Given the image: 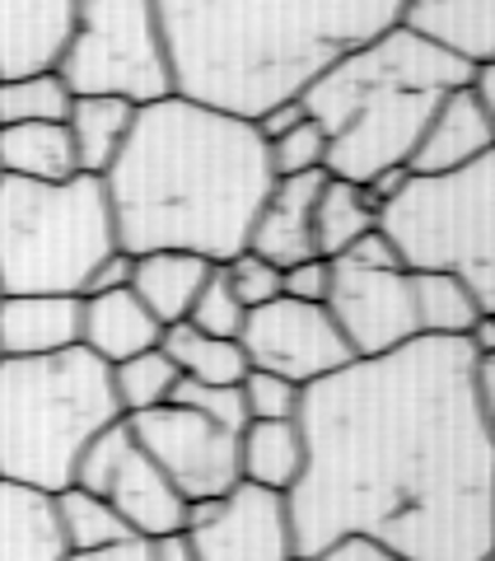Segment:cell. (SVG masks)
Here are the masks:
<instances>
[{
	"label": "cell",
	"mask_w": 495,
	"mask_h": 561,
	"mask_svg": "<svg viewBox=\"0 0 495 561\" xmlns=\"http://www.w3.org/2000/svg\"><path fill=\"white\" fill-rule=\"evenodd\" d=\"M304 472L286 491L295 552L369 534L412 561L495 552V435L463 337L350 360L299 402Z\"/></svg>",
	"instance_id": "cell-1"
},
{
	"label": "cell",
	"mask_w": 495,
	"mask_h": 561,
	"mask_svg": "<svg viewBox=\"0 0 495 561\" xmlns=\"http://www.w3.org/2000/svg\"><path fill=\"white\" fill-rule=\"evenodd\" d=\"M276 183L253 122L183 94L136 108L127 146L103 173L122 253H197L229 262L248 249Z\"/></svg>",
	"instance_id": "cell-2"
},
{
	"label": "cell",
	"mask_w": 495,
	"mask_h": 561,
	"mask_svg": "<svg viewBox=\"0 0 495 561\" xmlns=\"http://www.w3.org/2000/svg\"><path fill=\"white\" fill-rule=\"evenodd\" d=\"M406 0H159L173 94L257 122L402 24Z\"/></svg>",
	"instance_id": "cell-3"
},
{
	"label": "cell",
	"mask_w": 495,
	"mask_h": 561,
	"mask_svg": "<svg viewBox=\"0 0 495 561\" xmlns=\"http://www.w3.org/2000/svg\"><path fill=\"white\" fill-rule=\"evenodd\" d=\"M463 84H472L468 61L406 24H393L327 66L299 103L327 136L332 179L369 183L379 169L412 160L435 108Z\"/></svg>",
	"instance_id": "cell-4"
},
{
	"label": "cell",
	"mask_w": 495,
	"mask_h": 561,
	"mask_svg": "<svg viewBox=\"0 0 495 561\" xmlns=\"http://www.w3.org/2000/svg\"><path fill=\"white\" fill-rule=\"evenodd\" d=\"M122 421L113 375L94 351L0 360V478L61 491L103 431Z\"/></svg>",
	"instance_id": "cell-5"
},
{
	"label": "cell",
	"mask_w": 495,
	"mask_h": 561,
	"mask_svg": "<svg viewBox=\"0 0 495 561\" xmlns=\"http://www.w3.org/2000/svg\"><path fill=\"white\" fill-rule=\"evenodd\" d=\"M108 253L117 230L103 179H0V295H84Z\"/></svg>",
	"instance_id": "cell-6"
},
{
	"label": "cell",
	"mask_w": 495,
	"mask_h": 561,
	"mask_svg": "<svg viewBox=\"0 0 495 561\" xmlns=\"http://www.w3.org/2000/svg\"><path fill=\"white\" fill-rule=\"evenodd\" d=\"M379 230L412 272H453L495 313V150L449 179H412L379 210Z\"/></svg>",
	"instance_id": "cell-7"
},
{
	"label": "cell",
	"mask_w": 495,
	"mask_h": 561,
	"mask_svg": "<svg viewBox=\"0 0 495 561\" xmlns=\"http://www.w3.org/2000/svg\"><path fill=\"white\" fill-rule=\"evenodd\" d=\"M57 70L70 94H113L136 108L169 99L173 70L159 0H76V24Z\"/></svg>",
	"instance_id": "cell-8"
},
{
	"label": "cell",
	"mask_w": 495,
	"mask_h": 561,
	"mask_svg": "<svg viewBox=\"0 0 495 561\" xmlns=\"http://www.w3.org/2000/svg\"><path fill=\"white\" fill-rule=\"evenodd\" d=\"M76 486L103 496L127 519V529L146 542L183 534V524H187V501L173 491V482L159 472L150 454L140 449L127 421H113V426L84 449V459L76 468Z\"/></svg>",
	"instance_id": "cell-9"
},
{
	"label": "cell",
	"mask_w": 495,
	"mask_h": 561,
	"mask_svg": "<svg viewBox=\"0 0 495 561\" xmlns=\"http://www.w3.org/2000/svg\"><path fill=\"white\" fill-rule=\"evenodd\" d=\"M140 449L159 463L173 491L192 501H220L239 486V435L206 421L202 412L164 402V408L122 416Z\"/></svg>",
	"instance_id": "cell-10"
},
{
	"label": "cell",
	"mask_w": 495,
	"mask_h": 561,
	"mask_svg": "<svg viewBox=\"0 0 495 561\" xmlns=\"http://www.w3.org/2000/svg\"><path fill=\"white\" fill-rule=\"evenodd\" d=\"M239 346L248 356V370H267L309 389V383L337 375L342 365H350L346 337L332 323L327 305H304V300H276L248 309V323L239 332Z\"/></svg>",
	"instance_id": "cell-11"
},
{
	"label": "cell",
	"mask_w": 495,
	"mask_h": 561,
	"mask_svg": "<svg viewBox=\"0 0 495 561\" xmlns=\"http://www.w3.org/2000/svg\"><path fill=\"white\" fill-rule=\"evenodd\" d=\"M327 313H332V323H337V332L346 337L356 360L388 356V351L421 337L412 272L406 267L369 272V267H350V262L337 257L332 262Z\"/></svg>",
	"instance_id": "cell-12"
},
{
	"label": "cell",
	"mask_w": 495,
	"mask_h": 561,
	"mask_svg": "<svg viewBox=\"0 0 495 561\" xmlns=\"http://www.w3.org/2000/svg\"><path fill=\"white\" fill-rule=\"evenodd\" d=\"M183 534L197 561H295V529L280 491L239 482L220 501H192Z\"/></svg>",
	"instance_id": "cell-13"
},
{
	"label": "cell",
	"mask_w": 495,
	"mask_h": 561,
	"mask_svg": "<svg viewBox=\"0 0 495 561\" xmlns=\"http://www.w3.org/2000/svg\"><path fill=\"white\" fill-rule=\"evenodd\" d=\"M486 150H495V127L476 90L463 84V90H453L435 108L430 127L421 131L406 169H412V179H449V173L476 164Z\"/></svg>",
	"instance_id": "cell-14"
},
{
	"label": "cell",
	"mask_w": 495,
	"mask_h": 561,
	"mask_svg": "<svg viewBox=\"0 0 495 561\" xmlns=\"http://www.w3.org/2000/svg\"><path fill=\"white\" fill-rule=\"evenodd\" d=\"M76 24V0H0V80L57 70Z\"/></svg>",
	"instance_id": "cell-15"
},
{
	"label": "cell",
	"mask_w": 495,
	"mask_h": 561,
	"mask_svg": "<svg viewBox=\"0 0 495 561\" xmlns=\"http://www.w3.org/2000/svg\"><path fill=\"white\" fill-rule=\"evenodd\" d=\"M327 173H299V179H276L267 202H262L253 234H248V253L290 267V262L318 257L313 253V206L323 192Z\"/></svg>",
	"instance_id": "cell-16"
},
{
	"label": "cell",
	"mask_w": 495,
	"mask_h": 561,
	"mask_svg": "<svg viewBox=\"0 0 495 561\" xmlns=\"http://www.w3.org/2000/svg\"><path fill=\"white\" fill-rule=\"evenodd\" d=\"M80 295H0V351L5 360L61 356L80 346Z\"/></svg>",
	"instance_id": "cell-17"
},
{
	"label": "cell",
	"mask_w": 495,
	"mask_h": 561,
	"mask_svg": "<svg viewBox=\"0 0 495 561\" xmlns=\"http://www.w3.org/2000/svg\"><path fill=\"white\" fill-rule=\"evenodd\" d=\"M84 313H80V346L94 351L103 365H122L154 351L164 337V323L136 300V290H103V295H80Z\"/></svg>",
	"instance_id": "cell-18"
},
{
	"label": "cell",
	"mask_w": 495,
	"mask_h": 561,
	"mask_svg": "<svg viewBox=\"0 0 495 561\" xmlns=\"http://www.w3.org/2000/svg\"><path fill=\"white\" fill-rule=\"evenodd\" d=\"M402 24L472 70L495 66V0H406Z\"/></svg>",
	"instance_id": "cell-19"
},
{
	"label": "cell",
	"mask_w": 495,
	"mask_h": 561,
	"mask_svg": "<svg viewBox=\"0 0 495 561\" xmlns=\"http://www.w3.org/2000/svg\"><path fill=\"white\" fill-rule=\"evenodd\" d=\"M57 491L0 478V561H66Z\"/></svg>",
	"instance_id": "cell-20"
},
{
	"label": "cell",
	"mask_w": 495,
	"mask_h": 561,
	"mask_svg": "<svg viewBox=\"0 0 495 561\" xmlns=\"http://www.w3.org/2000/svg\"><path fill=\"white\" fill-rule=\"evenodd\" d=\"M210 267H216V262H206L197 253H173V249L140 253L136 272H131V290H136V300L146 305L159 323L173 328V323L187 319L192 305H197Z\"/></svg>",
	"instance_id": "cell-21"
},
{
	"label": "cell",
	"mask_w": 495,
	"mask_h": 561,
	"mask_svg": "<svg viewBox=\"0 0 495 561\" xmlns=\"http://www.w3.org/2000/svg\"><path fill=\"white\" fill-rule=\"evenodd\" d=\"M131 127H136V103L113 99V94H76L66 131H70V146H76L80 173L103 179L122 154V146H127Z\"/></svg>",
	"instance_id": "cell-22"
},
{
	"label": "cell",
	"mask_w": 495,
	"mask_h": 561,
	"mask_svg": "<svg viewBox=\"0 0 495 561\" xmlns=\"http://www.w3.org/2000/svg\"><path fill=\"white\" fill-rule=\"evenodd\" d=\"M76 146H70L66 122H20L0 127V179L24 183H66L76 179Z\"/></svg>",
	"instance_id": "cell-23"
},
{
	"label": "cell",
	"mask_w": 495,
	"mask_h": 561,
	"mask_svg": "<svg viewBox=\"0 0 495 561\" xmlns=\"http://www.w3.org/2000/svg\"><path fill=\"white\" fill-rule=\"evenodd\" d=\"M299 472H304L299 421H248L239 431V482L286 496Z\"/></svg>",
	"instance_id": "cell-24"
},
{
	"label": "cell",
	"mask_w": 495,
	"mask_h": 561,
	"mask_svg": "<svg viewBox=\"0 0 495 561\" xmlns=\"http://www.w3.org/2000/svg\"><path fill=\"white\" fill-rule=\"evenodd\" d=\"M379 225V206L375 197L360 187V183H346V179H332L323 192H318V206H313V253L318 257H342L350 243L360 234H369Z\"/></svg>",
	"instance_id": "cell-25"
},
{
	"label": "cell",
	"mask_w": 495,
	"mask_h": 561,
	"mask_svg": "<svg viewBox=\"0 0 495 561\" xmlns=\"http://www.w3.org/2000/svg\"><path fill=\"white\" fill-rule=\"evenodd\" d=\"M159 351L179 365V375L192 383H243L248 356L234 337H210L192 323H173L159 337Z\"/></svg>",
	"instance_id": "cell-26"
},
{
	"label": "cell",
	"mask_w": 495,
	"mask_h": 561,
	"mask_svg": "<svg viewBox=\"0 0 495 561\" xmlns=\"http://www.w3.org/2000/svg\"><path fill=\"white\" fill-rule=\"evenodd\" d=\"M412 295H416L421 337H468V328L482 313L472 290L453 272H412Z\"/></svg>",
	"instance_id": "cell-27"
},
{
	"label": "cell",
	"mask_w": 495,
	"mask_h": 561,
	"mask_svg": "<svg viewBox=\"0 0 495 561\" xmlns=\"http://www.w3.org/2000/svg\"><path fill=\"white\" fill-rule=\"evenodd\" d=\"M57 519H61V534H66L70 552H103V548H117V542L136 538L127 529V519H122L108 501L76 486V482L57 491Z\"/></svg>",
	"instance_id": "cell-28"
},
{
	"label": "cell",
	"mask_w": 495,
	"mask_h": 561,
	"mask_svg": "<svg viewBox=\"0 0 495 561\" xmlns=\"http://www.w3.org/2000/svg\"><path fill=\"white\" fill-rule=\"evenodd\" d=\"M70 84L61 70H33V76L0 80V127H20V122H66L70 117Z\"/></svg>",
	"instance_id": "cell-29"
},
{
	"label": "cell",
	"mask_w": 495,
	"mask_h": 561,
	"mask_svg": "<svg viewBox=\"0 0 495 561\" xmlns=\"http://www.w3.org/2000/svg\"><path fill=\"white\" fill-rule=\"evenodd\" d=\"M113 375V398H117V412L122 416H136V412H150V408H164L179 389V365H173L164 351H140V356L108 365Z\"/></svg>",
	"instance_id": "cell-30"
},
{
	"label": "cell",
	"mask_w": 495,
	"mask_h": 561,
	"mask_svg": "<svg viewBox=\"0 0 495 561\" xmlns=\"http://www.w3.org/2000/svg\"><path fill=\"white\" fill-rule=\"evenodd\" d=\"M267 160L276 179H299V173H327V136L313 117H304L286 136L267 140Z\"/></svg>",
	"instance_id": "cell-31"
},
{
	"label": "cell",
	"mask_w": 495,
	"mask_h": 561,
	"mask_svg": "<svg viewBox=\"0 0 495 561\" xmlns=\"http://www.w3.org/2000/svg\"><path fill=\"white\" fill-rule=\"evenodd\" d=\"M183 323L210 332V337H234V342H239V332H243V323H248V309L234 300V290H229L220 262L210 267L206 286H202V295H197V305H192V313H187Z\"/></svg>",
	"instance_id": "cell-32"
},
{
	"label": "cell",
	"mask_w": 495,
	"mask_h": 561,
	"mask_svg": "<svg viewBox=\"0 0 495 561\" xmlns=\"http://www.w3.org/2000/svg\"><path fill=\"white\" fill-rule=\"evenodd\" d=\"M243 412L248 421H295L299 416V402H304V389L280 375H267V370H248L243 383Z\"/></svg>",
	"instance_id": "cell-33"
},
{
	"label": "cell",
	"mask_w": 495,
	"mask_h": 561,
	"mask_svg": "<svg viewBox=\"0 0 495 561\" xmlns=\"http://www.w3.org/2000/svg\"><path fill=\"white\" fill-rule=\"evenodd\" d=\"M169 402H179V408H192L202 412L206 421H216L225 431H243L248 426V412H243V393L239 383H192V379H179V389H173Z\"/></svg>",
	"instance_id": "cell-34"
},
{
	"label": "cell",
	"mask_w": 495,
	"mask_h": 561,
	"mask_svg": "<svg viewBox=\"0 0 495 561\" xmlns=\"http://www.w3.org/2000/svg\"><path fill=\"white\" fill-rule=\"evenodd\" d=\"M225 267V280H229V290H234V300L243 309H257V305H267L280 295V267L267 257H257V253H239V257H229L220 262Z\"/></svg>",
	"instance_id": "cell-35"
},
{
	"label": "cell",
	"mask_w": 495,
	"mask_h": 561,
	"mask_svg": "<svg viewBox=\"0 0 495 561\" xmlns=\"http://www.w3.org/2000/svg\"><path fill=\"white\" fill-rule=\"evenodd\" d=\"M332 290V262L327 257H304L280 267V295L286 300H304V305H327Z\"/></svg>",
	"instance_id": "cell-36"
},
{
	"label": "cell",
	"mask_w": 495,
	"mask_h": 561,
	"mask_svg": "<svg viewBox=\"0 0 495 561\" xmlns=\"http://www.w3.org/2000/svg\"><path fill=\"white\" fill-rule=\"evenodd\" d=\"M337 262V257H332ZM342 262H350V267H369V272H388V267H406L402 262V253H398V243L388 239L379 225L369 234H360L356 243H350V249L342 253Z\"/></svg>",
	"instance_id": "cell-37"
},
{
	"label": "cell",
	"mask_w": 495,
	"mask_h": 561,
	"mask_svg": "<svg viewBox=\"0 0 495 561\" xmlns=\"http://www.w3.org/2000/svg\"><path fill=\"white\" fill-rule=\"evenodd\" d=\"M309 561H412V557H402L398 548H388V542L369 538V534H346L337 542H327V548Z\"/></svg>",
	"instance_id": "cell-38"
},
{
	"label": "cell",
	"mask_w": 495,
	"mask_h": 561,
	"mask_svg": "<svg viewBox=\"0 0 495 561\" xmlns=\"http://www.w3.org/2000/svg\"><path fill=\"white\" fill-rule=\"evenodd\" d=\"M131 272H136V257L131 253H108L94 267V276H90V286H84V295H103V290H127L131 286Z\"/></svg>",
	"instance_id": "cell-39"
},
{
	"label": "cell",
	"mask_w": 495,
	"mask_h": 561,
	"mask_svg": "<svg viewBox=\"0 0 495 561\" xmlns=\"http://www.w3.org/2000/svg\"><path fill=\"white\" fill-rule=\"evenodd\" d=\"M309 113H304V103H280V108H272V113H262L257 122H253V127H257V136L262 140H276V136H286L290 127H299V122H304Z\"/></svg>",
	"instance_id": "cell-40"
},
{
	"label": "cell",
	"mask_w": 495,
	"mask_h": 561,
	"mask_svg": "<svg viewBox=\"0 0 495 561\" xmlns=\"http://www.w3.org/2000/svg\"><path fill=\"white\" fill-rule=\"evenodd\" d=\"M66 561H150V542L131 538V542H117V548H103V552H70Z\"/></svg>",
	"instance_id": "cell-41"
},
{
	"label": "cell",
	"mask_w": 495,
	"mask_h": 561,
	"mask_svg": "<svg viewBox=\"0 0 495 561\" xmlns=\"http://www.w3.org/2000/svg\"><path fill=\"white\" fill-rule=\"evenodd\" d=\"M476 402H482V416L495 435V356L476 360Z\"/></svg>",
	"instance_id": "cell-42"
},
{
	"label": "cell",
	"mask_w": 495,
	"mask_h": 561,
	"mask_svg": "<svg viewBox=\"0 0 495 561\" xmlns=\"http://www.w3.org/2000/svg\"><path fill=\"white\" fill-rule=\"evenodd\" d=\"M463 342L472 346V356H476V360L495 356V313H476V323L468 328V337H463Z\"/></svg>",
	"instance_id": "cell-43"
},
{
	"label": "cell",
	"mask_w": 495,
	"mask_h": 561,
	"mask_svg": "<svg viewBox=\"0 0 495 561\" xmlns=\"http://www.w3.org/2000/svg\"><path fill=\"white\" fill-rule=\"evenodd\" d=\"M150 561H197V552H192L187 534H169L150 542Z\"/></svg>",
	"instance_id": "cell-44"
},
{
	"label": "cell",
	"mask_w": 495,
	"mask_h": 561,
	"mask_svg": "<svg viewBox=\"0 0 495 561\" xmlns=\"http://www.w3.org/2000/svg\"><path fill=\"white\" fill-rule=\"evenodd\" d=\"M472 90H476V99H482V108H486L491 127H495V66L472 70Z\"/></svg>",
	"instance_id": "cell-45"
},
{
	"label": "cell",
	"mask_w": 495,
	"mask_h": 561,
	"mask_svg": "<svg viewBox=\"0 0 495 561\" xmlns=\"http://www.w3.org/2000/svg\"><path fill=\"white\" fill-rule=\"evenodd\" d=\"M295 561H309V557H295Z\"/></svg>",
	"instance_id": "cell-46"
},
{
	"label": "cell",
	"mask_w": 495,
	"mask_h": 561,
	"mask_svg": "<svg viewBox=\"0 0 495 561\" xmlns=\"http://www.w3.org/2000/svg\"><path fill=\"white\" fill-rule=\"evenodd\" d=\"M486 561H495V552H491V557H486Z\"/></svg>",
	"instance_id": "cell-47"
},
{
	"label": "cell",
	"mask_w": 495,
	"mask_h": 561,
	"mask_svg": "<svg viewBox=\"0 0 495 561\" xmlns=\"http://www.w3.org/2000/svg\"><path fill=\"white\" fill-rule=\"evenodd\" d=\"M0 360H5V351H0Z\"/></svg>",
	"instance_id": "cell-48"
}]
</instances>
